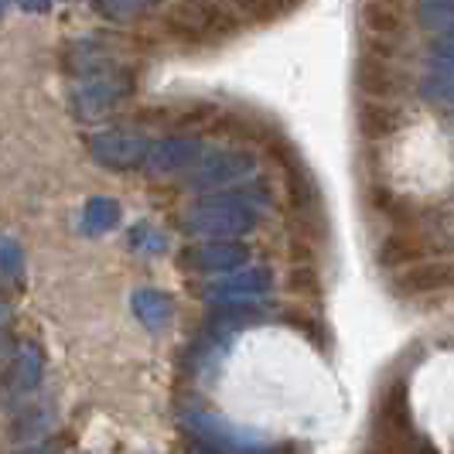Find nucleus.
Instances as JSON below:
<instances>
[{
  "instance_id": "1",
  "label": "nucleus",
  "mask_w": 454,
  "mask_h": 454,
  "mask_svg": "<svg viewBox=\"0 0 454 454\" xmlns=\"http://www.w3.org/2000/svg\"><path fill=\"white\" fill-rule=\"evenodd\" d=\"M396 287L403 294H420V291H444L454 287V260H427L413 263L410 270L396 277Z\"/></svg>"
}]
</instances>
